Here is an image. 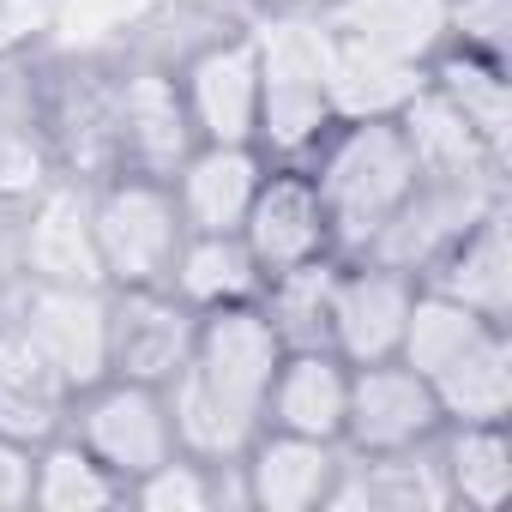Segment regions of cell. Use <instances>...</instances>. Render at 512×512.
<instances>
[{"instance_id":"cell-6","label":"cell","mask_w":512,"mask_h":512,"mask_svg":"<svg viewBox=\"0 0 512 512\" xmlns=\"http://www.w3.org/2000/svg\"><path fill=\"white\" fill-rule=\"evenodd\" d=\"M187 109L211 145H247L260 133V55L253 43H223L193 61Z\"/></svg>"},{"instance_id":"cell-5","label":"cell","mask_w":512,"mask_h":512,"mask_svg":"<svg viewBox=\"0 0 512 512\" xmlns=\"http://www.w3.org/2000/svg\"><path fill=\"white\" fill-rule=\"evenodd\" d=\"M43 362L67 386H91L109 368V308L91 296V284H55L31 302V332H25Z\"/></svg>"},{"instance_id":"cell-11","label":"cell","mask_w":512,"mask_h":512,"mask_svg":"<svg viewBox=\"0 0 512 512\" xmlns=\"http://www.w3.org/2000/svg\"><path fill=\"white\" fill-rule=\"evenodd\" d=\"M410 290L404 278L392 272H362V278H344L332 290V338L350 362H386L398 356V338H404V314H410Z\"/></svg>"},{"instance_id":"cell-34","label":"cell","mask_w":512,"mask_h":512,"mask_svg":"<svg viewBox=\"0 0 512 512\" xmlns=\"http://www.w3.org/2000/svg\"><path fill=\"white\" fill-rule=\"evenodd\" d=\"M43 181V157L31 139H13V133H0V193H25Z\"/></svg>"},{"instance_id":"cell-8","label":"cell","mask_w":512,"mask_h":512,"mask_svg":"<svg viewBox=\"0 0 512 512\" xmlns=\"http://www.w3.org/2000/svg\"><path fill=\"white\" fill-rule=\"evenodd\" d=\"M85 440H91V458L103 470H121V476H145L151 464L169 458V410L151 386L139 380H121L115 392H103L85 416Z\"/></svg>"},{"instance_id":"cell-1","label":"cell","mask_w":512,"mask_h":512,"mask_svg":"<svg viewBox=\"0 0 512 512\" xmlns=\"http://www.w3.org/2000/svg\"><path fill=\"white\" fill-rule=\"evenodd\" d=\"M410 193H416V157L398 121H356L320 169L326 229H338L344 241H380V229L398 217Z\"/></svg>"},{"instance_id":"cell-15","label":"cell","mask_w":512,"mask_h":512,"mask_svg":"<svg viewBox=\"0 0 512 512\" xmlns=\"http://www.w3.org/2000/svg\"><path fill=\"white\" fill-rule=\"evenodd\" d=\"M253 193H260V163L247 145H205L181 181V205L199 229H241Z\"/></svg>"},{"instance_id":"cell-22","label":"cell","mask_w":512,"mask_h":512,"mask_svg":"<svg viewBox=\"0 0 512 512\" xmlns=\"http://www.w3.org/2000/svg\"><path fill=\"white\" fill-rule=\"evenodd\" d=\"M260 278V260L253 247L241 241V229H199V241L181 253V296L187 302H205V308H223V302H241Z\"/></svg>"},{"instance_id":"cell-9","label":"cell","mask_w":512,"mask_h":512,"mask_svg":"<svg viewBox=\"0 0 512 512\" xmlns=\"http://www.w3.org/2000/svg\"><path fill=\"white\" fill-rule=\"evenodd\" d=\"M187 350H193L187 314L175 302L151 296L145 284H133V296L109 314V362L121 368V380H139V386L175 380Z\"/></svg>"},{"instance_id":"cell-35","label":"cell","mask_w":512,"mask_h":512,"mask_svg":"<svg viewBox=\"0 0 512 512\" xmlns=\"http://www.w3.org/2000/svg\"><path fill=\"white\" fill-rule=\"evenodd\" d=\"M19 500H31V458L19 440L0 434V506H19Z\"/></svg>"},{"instance_id":"cell-27","label":"cell","mask_w":512,"mask_h":512,"mask_svg":"<svg viewBox=\"0 0 512 512\" xmlns=\"http://www.w3.org/2000/svg\"><path fill=\"white\" fill-rule=\"evenodd\" d=\"M127 133L151 163H175L187 145V109L169 79H139L127 91Z\"/></svg>"},{"instance_id":"cell-12","label":"cell","mask_w":512,"mask_h":512,"mask_svg":"<svg viewBox=\"0 0 512 512\" xmlns=\"http://www.w3.org/2000/svg\"><path fill=\"white\" fill-rule=\"evenodd\" d=\"M266 398L278 410V428L308 434V440H338L344 434V404H350V374L326 350H296V356L278 362Z\"/></svg>"},{"instance_id":"cell-31","label":"cell","mask_w":512,"mask_h":512,"mask_svg":"<svg viewBox=\"0 0 512 512\" xmlns=\"http://www.w3.org/2000/svg\"><path fill=\"white\" fill-rule=\"evenodd\" d=\"M446 19H458L470 49H500L512 31V0H458V7H446Z\"/></svg>"},{"instance_id":"cell-7","label":"cell","mask_w":512,"mask_h":512,"mask_svg":"<svg viewBox=\"0 0 512 512\" xmlns=\"http://www.w3.org/2000/svg\"><path fill=\"white\" fill-rule=\"evenodd\" d=\"M241 241L253 247V260L266 272H290L302 260H314L320 241H326V205H320V187L314 181H296V175H278V181H260L247 217H241Z\"/></svg>"},{"instance_id":"cell-16","label":"cell","mask_w":512,"mask_h":512,"mask_svg":"<svg viewBox=\"0 0 512 512\" xmlns=\"http://www.w3.org/2000/svg\"><path fill=\"white\" fill-rule=\"evenodd\" d=\"M434 398H440V410L446 416H464V422H500L506 416V404H512V350L494 338V326L470 344V350H458L434 380Z\"/></svg>"},{"instance_id":"cell-3","label":"cell","mask_w":512,"mask_h":512,"mask_svg":"<svg viewBox=\"0 0 512 512\" xmlns=\"http://www.w3.org/2000/svg\"><path fill=\"white\" fill-rule=\"evenodd\" d=\"M97 229V253H103V272H115L121 284H157L175 260V205L157 187H115L97 199L91 211Z\"/></svg>"},{"instance_id":"cell-4","label":"cell","mask_w":512,"mask_h":512,"mask_svg":"<svg viewBox=\"0 0 512 512\" xmlns=\"http://www.w3.org/2000/svg\"><path fill=\"white\" fill-rule=\"evenodd\" d=\"M434 422H440V398H434L428 374L392 368V362H362V374L350 380L344 434H350L362 452H404V446H416Z\"/></svg>"},{"instance_id":"cell-30","label":"cell","mask_w":512,"mask_h":512,"mask_svg":"<svg viewBox=\"0 0 512 512\" xmlns=\"http://www.w3.org/2000/svg\"><path fill=\"white\" fill-rule=\"evenodd\" d=\"M139 500L145 506H157V512H199L205 500H211V488L199 482V470L193 464H151L145 470V482H139Z\"/></svg>"},{"instance_id":"cell-29","label":"cell","mask_w":512,"mask_h":512,"mask_svg":"<svg viewBox=\"0 0 512 512\" xmlns=\"http://www.w3.org/2000/svg\"><path fill=\"white\" fill-rule=\"evenodd\" d=\"M37 500L49 512H91V506H109L115 500V482L103 476V464L79 446H61L43 458L37 470Z\"/></svg>"},{"instance_id":"cell-20","label":"cell","mask_w":512,"mask_h":512,"mask_svg":"<svg viewBox=\"0 0 512 512\" xmlns=\"http://www.w3.org/2000/svg\"><path fill=\"white\" fill-rule=\"evenodd\" d=\"M446 296H458L476 314H500L512 302V247H506V223L488 211L470 229H458V253L446 266Z\"/></svg>"},{"instance_id":"cell-2","label":"cell","mask_w":512,"mask_h":512,"mask_svg":"<svg viewBox=\"0 0 512 512\" xmlns=\"http://www.w3.org/2000/svg\"><path fill=\"white\" fill-rule=\"evenodd\" d=\"M278 362H284V332L266 314L241 308V302L211 308V320L193 332V368L247 410L266 404V386H272Z\"/></svg>"},{"instance_id":"cell-13","label":"cell","mask_w":512,"mask_h":512,"mask_svg":"<svg viewBox=\"0 0 512 512\" xmlns=\"http://www.w3.org/2000/svg\"><path fill=\"white\" fill-rule=\"evenodd\" d=\"M332 476H338V458H332V440H308V434H272L253 446V464H247V494L272 506V512H302L314 500L332 494Z\"/></svg>"},{"instance_id":"cell-17","label":"cell","mask_w":512,"mask_h":512,"mask_svg":"<svg viewBox=\"0 0 512 512\" xmlns=\"http://www.w3.org/2000/svg\"><path fill=\"white\" fill-rule=\"evenodd\" d=\"M61 374L43 362L31 338H0V434L7 440H37L55 428L61 410Z\"/></svg>"},{"instance_id":"cell-18","label":"cell","mask_w":512,"mask_h":512,"mask_svg":"<svg viewBox=\"0 0 512 512\" xmlns=\"http://www.w3.org/2000/svg\"><path fill=\"white\" fill-rule=\"evenodd\" d=\"M31 266L49 284H97L103 278V253L91 229V205L79 193H55L37 223H31Z\"/></svg>"},{"instance_id":"cell-21","label":"cell","mask_w":512,"mask_h":512,"mask_svg":"<svg viewBox=\"0 0 512 512\" xmlns=\"http://www.w3.org/2000/svg\"><path fill=\"white\" fill-rule=\"evenodd\" d=\"M488 332V314H476V308H464L458 296H422V302H410V314H404V338H398V356H404V368H416V374H440L458 350H470L476 338Z\"/></svg>"},{"instance_id":"cell-19","label":"cell","mask_w":512,"mask_h":512,"mask_svg":"<svg viewBox=\"0 0 512 512\" xmlns=\"http://www.w3.org/2000/svg\"><path fill=\"white\" fill-rule=\"evenodd\" d=\"M338 31L350 43H368V49H386L398 61H416L446 31V0H344Z\"/></svg>"},{"instance_id":"cell-36","label":"cell","mask_w":512,"mask_h":512,"mask_svg":"<svg viewBox=\"0 0 512 512\" xmlns=\"http://www.w3.org/2000/svg\"><path fill=\"white\" fill-rule=\"evenodd\" d=\"M7 37H13V31H7V25H0V43H7Z\"/></svg>"},{"instance_id":"cell-14","label":"cell","mask_w":512,"mask_h":512,"mask_svg":"<svg viewBox=\"0 0 512 512\" xmlns=\"http://www.w3.org/2000/svg\"><path fill=\"white\" fill-rule=\"evenodd\" d=\"M398 133L416 157V175L428 181H476V163L488 157V145L470 133V121L440 91H416L398 109Z\"/></svg>"},{"instance_id":"cell-28","label":"cell","mask_w":512,"mask_h":512,"mask_svg":"<svg viewBox=\"0 0 512 512\" xmlns=\"http://www.w3.org/2000/svg\"><path fill=\"white\" fill-rule=\"evenodd\" d=\"M332 121L326 85H290V79H260V133L284 151L320 139V127Z\"/></svg>"},{"instance_id":"cell-10","label":"cell","mask_w":512,"mask_h":512,"mask_svg":"<svg viewBox=\"0 0 512 512\" xmlns=\"http://www.w3.org/2000/svg\"><path fill=\"white\" fill-rule=\"evenodd\" d=\"M416 91H422L416 61H398V55H386V49L332 37V73H326V103H332V115H350V121H392Z\"/></svg>"},{"instance_id":"cell-24","label":"cell","mask_w":512,"mask_h":512,"mask_svg":"<svg viewBox=\"0 0 512 512\" xmlns=\"http://www.w3.org/2000/svg\"><path fill=\"white\" fill-rule=\"evenodd\" d=\"M332 290H338L332 266L302 260V266L278 272V320H272V326H278L284 338H296L302 350H314V344L332 332Z\"/></svg>"},{"instance_id":"cell-25","label":"cell","mask_w":512,"mask_h":512,"mask_svg":"<svg viewBox=\"0 0 512 512\" xmlns=\"http://www.w3.org/2000/svg\"><path fill=\"white\" fill-rule=\"evenodd\" d=\"M464 121H470V133L488 145V157H500L506 151V79L494 73V67H482V61H452L446 67V91H440Z\"/></svg>"},{"instance_id":"cell-26","label":"cell","mask_w":512,"mask_h":512,"mask_svg":"<svg viewBox=\"0 0 512 512\" xmlns=\"http://www.w3.org/2000/svg\"><path fill=\"white\" fill-rule=\"evenodd\" d=\"M452 482L464 500L476 506H500L506 488H512V446L494 422H470L452 446Z\"/></svg>"},{"instance_id":"cell-33","label":"cell","mask_w":512,"mask_h":512,"mask_svg":"<svg viewBox=\"0 0 512 512\" xmlns=\"http://www.w3.org/2000/svg\"><path fill=\"white\" fill-rule=\"evenodd\" d=\"M145 0H73L67 7V37H103L109 25L133 19Z\"/></svg>"},{"instance_id":"cell-32","label":"cell","mask_w":512,"mask_h":512,"mask_svg":"<svg viewBox=\"0 0 512 512\" xmlns=\"http://www.w3.org/2000/svg\"><path fill=\"white\" fill-rule=\"evenodd\" d=\"M356 494H362V500H398V506H416V500L434 506V500H440V488H434L416 464H404V470H398V464H380V476L362 482ZM344 500H350V494H344Z\"/></svg>"},{"instance_id":"cell-23","label":"cell","mask_w":512,"mask_h":512,"mask_svg":"<svg viewBox=\"0 0 512 512\" xmlns=\"http://www.w3.org/2000/svg\"><path fill=\"white\" fill-rule=\"evenodd\" d=\"M253 416L260 410H247L235 404L223 386H211L199 368H181V386H175V434L205 452V458H223V452H241L247 434H253Z\"/></svg>"}]
</instances>
